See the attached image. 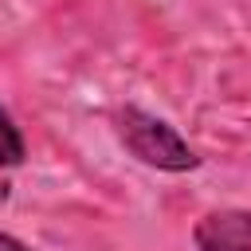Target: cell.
<instances>
[{"label":"cell","mask_w":251,"mask_h":251,"mask_svg":"<svg viewBox=\"0 0 251 251\" xmlns=\"http://www.w3.org/2000/svg\"><path fill=\"white\" fill-rule=\"evenodd\" d=\"M196 251H251V208H220L196 220Z\"/></svg>","instance_id":"obj_2"},{"label":"cell","mask_w":251,"mask_h":251,"mask_svg":"<svg viewBox=\"0 0 251 251\" xmlns=\"http://www.w3.org/2000/svg\"><path fill=\"white\" fill-rule=\"evenodd\" d=\"M114 129H118V141L149 169H161V173H192L200 169V153L157 114L141 110V106H122L114 114Z\"/></svg>","instance_id":"obj_1"},{"label":"cell","mask_w":251,"mask_h":251,"mask_svg":"<svg viewBox=\"0 0 251 251\" xmlns=\"http://www.w3.org/2000/svg\"><path fill=\"white\" fill-rule=\"evenodd\" d=\"M24 157H27L24 133L12 122V114L0 110V169H16V165H24Z\"/></svg>","instance_id":"obj_3"},{"label":"cell","mask_w":251,"mask_h":251,"mask_svg":"<svg viewBox=\"0 0 251 251\" xmlns=\"http://www.w3.org/2000/svg\"><path fill=\"white\" fill-rule=\"evenodd\" d=\"M0 251H31L27 243H20L16 235H8V231H0Z\"/></svg>","instance_id":"obj_4"}]
</instances>
